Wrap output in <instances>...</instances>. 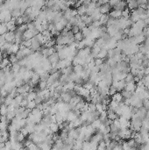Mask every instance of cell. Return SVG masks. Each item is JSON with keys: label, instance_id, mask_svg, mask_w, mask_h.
<instances>
[{"label": "cell", "instance_id": "obj_4", "mask_svg": "<svg viewBox=\"0 0 149 150\" xmlns=\"http://www.w3.org/2000/svg\"><path fill=\"white\" fill-rule=\"evenodd\" d=\"M34 33H33V30L30 29H27L24 33H23V41H27V39H31L34 37Z\"/></svg>", "mask_w": 149, "mask_h": 150}, {"label": "cell", "instance_id": "obj_15", "mask_svg": "<svg viewBox=\"0 0 149 150\" xmlns=\"http://www.w3.org/2000/svg\"><path fill=\"white\" fill-rule=\"evenodd\" d=\"M65 26H65L61 21H59V22L54 23V28H55V30L58 31V32H61L62 30H63V28L65 27Z\"/></svg>", "mask_w": 149, "mask_h": 150}, {"label": "cell", "instance_id": "obj_25", "mask_svg": "<svg viewBox=\"0 0 149 150\" xmlns=\"http://www.w3.org/2000/svg\"><path fill=\"white\" fill-rule=\"evenodd\" d=\"M117 91V88H116L115 86L112 85V84H111V85L109 86V91H108V95H109V96L111 97L112 95L116 93Z\"/></svg>", "mask_w": 149, "mask_h": 150}, {"label": "cell", "instance_id": "obj_35", "mask_svg": "<svg viewBox=\"0 0 149 150\" xmlns=\"http://www.w3.org/2000/svg\"><path fill=\"white\" fill-rule=\"evenodd\" d=\"M143 106L146 108V110H149V99L146 98L143 100Z\"/></svg>", "mask_w": 149, "mask_h": 150}, {"label": "cell", "instance_id": "obj_30", "mask_svg": "<svg viewBox=\"0 0 149 150\" xmlns=\"http://www.w3.org/2000/svg\"><path fill=\"white\" fill-rule=\"evenodd\" d=\"M94 62H95V65L96 66H98V67H100V66L104 62V59H101V58L96 57V58H95V59H94Z\"/></svg>", "mask_w": 149, "mask_h": 150}, {"label": "cell", "instance_id": "obj_38", "mask_svg": "<svg viewBox=\"0 0 149 150\" xmlns=\"http://www.w3.org/2000/svg\"><path fill=\"white\" fill-rule=\"evenodd\" d=\"M144 72H145V76L146 75H149V66L145 68V69H144Z\"/></svg>", "mask_w": 149, "mask_h": 150}, {"label": "cell", "instance_id": "obj_33", "mask_svg": "<svg viewBox=\"0 0 149 150\" xmlns=\"http://www.w3.org/2000/svg\"><path fill=\"white\" fill-rule=\"evenodd\" d=\"M71 31L73 32V33L75 34V33H78V32H80V31H81V29L79 28V26H78L77 25H74V26H72Z\"/></svg>", "mask_w": 149, "mask_h": 150}, {"label": "cell", "instance_id": "obj_27", "mask_svg": "<svg viewBox=\"0 0 149 150\" xmlns=\"http://www.w3.org/2000/svg\"><path fill=\"white\" fill-rule=\"evenodd\" d=\"M25 148H28L30 150H36V149L39 148V147H38V144H36L35 142L33 141L32 143H30L27 147H25Z\"/></svg>", "mask_w": 149, "mask_h": 150}, {"label": "cell", "instance_id": "obj_8", "mask_svg": "<svg viewBox=\"0 0 149 150\" xmlns=\"http://www.w3.org/2000/svg\"><path fill=\"white\" fill-rule=\"evenodd\" d=\"M138 6H140V4H138V0H131L129 3H127V7L129 8L131 11L137 9Z\"/></svg>", "mask_w": 149, "mask_h": 150}, {"label": "cell", "instance_id": "obj_6", "mask_svg": "<svg viewBox=\"0 0 149 150\" xmlns=\"http://www.w3.org/2000/svg\"><path fill=\"white\" fill-rule=\"evenodd\" d=\"M136 87H137V85H136V83L134 81H132V82H129V83H125V89H126V91H131V92H134Z\"/></svg>", "mask_w": 149, "mask_h": 150}, {"label": "cell", "instance_id": "obj_39", "mask_svg": "<svg viewBox=\"0 0 149 150\" xmlns=\"http://www.w3.org/2000/svg\"><path fill=\"white\" fill-rule=\"evenodd\" d=\"M148 27H149V25H148Z\"/></svg>", "mask_w": 149, "mask_h": 150}, {"label": "cell", "instance_id": "obj_20", "mask_svg": "<svg viewBox=\"0 0 149 150\" xmlns=\"http://www.w3.org/2000/svg\"><path fill=\"white\" fill-rule=\"evenodd\" d=\"M121 93H122L123 97H124V99H125V98H131V97L132 96V94L134 93V92H131V91H126V89H123L121 91Z\"/></svg>", "mask_w": 149, "mask_h": 150}, {"label": "cell", "instance_id": "obj_11", "mask_svg": "<svg viewBox=\"0 0 149 150\" xmlns=\"http://www.w3.org/2000/svg\"><path fill=\"white\" fill-rule=\"evenodd\" d=\"M9 125H10V121H8V120L0 121V131L8 130Z\"/></svg>", "mask_w": 149, "mask_h": 150}, {"label": "cell", "instance_id": "obj_26", "mask_svg": "<svg viewBox=\"0 0 149 150\" xmlns=\"http://www.w3.org/2000/svg\"><path fill=\"white\" fill-rule=\"evenodd\" d=\"M16 117V112H7V114H6V118H7V119H8L10 122L13 119V118Z\"/></svg>", "mask_w": 149, "mask_h": 150}, {"label": "cell", "instance_id": "obj_13", "mask_svg": "<svg viewBox=\"0 0 149 150\" xmlns=\"http://www.w3.org/2000/svg\"><path fill=\"white\" fill-rule=\"evenodd\" d=\"M107 53H108V50L102 47L100 52L98 53V54H97V56H96V57L101 58V59H105V58H107Z\"/></svg>", "mask_w": 149, "mask_h": 150}, {"label": "cell", "instance_id": "obj_2", "mask_svg": "<svg viewBox=\"0 0 149 150\" xmlns=\"http://www.w3.org/2000/svg\"><path fill=\"white\" fill-rule=\"evenodd\" d=\"M111 5L109 4V3H105V4H103L99 6V10H100V12L102 14H109V12H111Z\"/></svg>", "mask_w": 149, "mask_h": 150}, {"label": "cell", "instance_id": "obj_22", "mask_svg": "<svg viewBox=\"0 0 149 150\" xmlns=\"http://www.w3.org/2000/svg\"><path fill=\"white\" fill-rule=\"evenodd\" d=\"M9 60L10 62H11L12 64H13V63H17L19 62V59H18L16 54H12L9 55Z\"/></svg>", "mask_w": 149, "mask_h": 150}, {"label": "cell", "instance_id": "obj_9", "mask_svg": "<svg viewBox=\"0 0 149 150\" xmlns=\"http://www.w3.org/2000/svg\"><path fill=\"white\" fill-rule=\"evenodd\" d=\"M49 128H50V130L52 131V133H58L59 130H60V126L59 125L57 124V122H51L49 124Z\"/></svg>", "mask_w": 149, "mask_h": 150}, {"label": "cell", "instance_id": "obj_10", "mask_svg": "<svg viewBox=\"0 0 149 150\" xmlns=\"http://www.w3.org/2000/svg\"><path fill=\"white\" fill-rule=\"evenodd\" d=\"M20 68H21V66L19 65V62L13 63V64H12V66H11L12 72L13 73L15 76H16L17 74L19 73V69H20Z\"/></svg>", "mask_w": 149, "mask_h": 150}, {"label": "cell", "instance_id": "obj_23", "mask_svg": "<svg viewBox=\"0 0 149 150\" xmlns=\"http://www.w3.org/2000/svg\"><path fill=\"white\" fill-rule=\"evenodd\" d=\"M107 148V146H106V143L104 139H102L98 142V145H97V149L99 150H104V149H106Z\"/></svg>", "mask_w": 149, "mask_h": 150}, {"label": "cell", "instance_id": "obj_14", "mask_svg": "<svg viewBox=\"0 0 149 150\" xmlns=\"http://www.w3.org/2000/svg\"><path fill=\"white\" fill-rule=\"evenodd\" d=\"M130 16H131V11L128 7H126L125 9L122 11V18L128 19V18H130Z\"/></svg>", "mask_w": 149, "mask_h": 150}, {"label": "cell", "instance_id": "obj_29", "mask_svg": "<svg viewBox=\"0 0 149 150\" xmlns=\"http://www.w3.org/2000/svg\"><path fill=\"white\" fill-rule=\"evenodd\" d=\"M133 78H134V76L132 75V73H128L126 76H125V83H129V82H132L133 81Z\"/></svg>", "mask_w": 149, "mask_h": 150}, {"label": "cell", "instance_id": "obj_36", "mask_svg": "<svg viewBox=\"0 0 149 150\" xmlns=\"http://www.w3.org/2000/svg\"><path fill=\"white\" fill-rule=\"evenodd\" d=\"M122 147H123V149H125V150L131 149V147L128 145L127 141H125V139H124V141H123V143H122Z\"/></svg>", "mask_w": 149, "mask_h": 150}, {"label": "cell", "instance_id": "obj_24", "mask_svg": "<svg viewBox=\"0 0 149 150\" xmlns=\"http://www.w3.org/2000/svg\"><path fill=\"white\" fill-rule=\"evenodd\" d=\"M13 102V97H12L10 95H8L7 97H4V104H6V105H10L12 104V103Z\"/></svg>", "mask_w": 149, "mask_h": 150}, {"label": "cell", "instance_id": "obj_3", "mask_svg": "<svg viewBox=\"0 0 149 150\" xmlns=\"http://www.w3.org/2000/svg\"><path fill=\"white\" fill-rule=\"evenodd\" d=\"M109 16L113 18H116V19H119V18L122 17V11L113 9L109 12Z\"/></svg>", "mask_w": 149, "mask_h": 150}, {"label": "cell", "instance_id": "obj_37", "mask_svg": "<svg viewBox=\"0 0 149 150\" xmlns=\"http://www.w3.org/2000/svg\"><path fill=\"white\" fill-rule=\"evenodd\" d=\"M27 103H28V100L27 98H24L21 101V103H20V104H19V106H23V107H27Z\"/></svg>", "mask_w": 149, "mask_h": 150}, {"label": "cell", "instance_id": "obj_32", "mask_svg": "<svg viewBox=\"0 0 149 150\" xmlns=\"http://www.w3.org/2000/svg\"><path fill=\"white\" fill-rule=\"evenodd\" d=\"M19 132L20 133H22L23 134H24V135L25 136V137H27L28 135H29V131H28V129H27V126H24V127H22L21 129H20L19 130Z\"/></svg>", "mask_w": 149, "mask_h": 150}, {"label": "cell", "instance_id": "obj_18", "mask_svg": "<svg viewBox=\"0 0 149 150\" xmlns=\"http://www.w3.org/2000/svg\"><path fill=\"white\" fill-rule=\"evenodd\" d=\"M109 18H110L109 14H102L100 18H99V21H100V23L102 24V25H106Z\"/></svg>", "mask_w": 149, "mask_h": 150}, {"label": "cell", "instance_id": "obj_1", "mask_svg": "<svg viewBox=\"0 0 149 150\" xmlns=\"http://www.w3.org/2000/svg\"><path fill=\"white\" fill-rule=\"evenodd\" d=\"M4 37L6 41L13 43L15 41V32L14 31H7L6 33L4 34Z\"/></svg>", "mask_w": 149, "mask_h": 150}, {"label": "cell", "instance_id": "obj_7", "mask_svg": "<svg viewBox=\"0 0 149 150\" xmlns=\"http://www.w3.org/2000/svg\"><path fill=\"white\" fill-rule=\"evenodd\" d=\"M111 100H114V101H117V103H120L124 101V97H123L121 92L117 91L116 93L111 96Z\"/></svg>", "mask_w": 149, "mask_h": 150}, {"label": "cell", "instance_id": "obj_31", "mask_svg": "<svg viewBox=\"0 0 149 150\" xmlns=\"http://www.w3.org/2000/svg\"><path fill=\"white\" fill-rule=\"evenodd\" d=\"M121 1V0H109V4L111 5V7L113 9V8L116 6V5L119 4V3Z\"/></svg>", "mask_w": 149, "mask_h": 150}, {"label": "cell", "instance_id": "obj_28", "mask_svg": "<svg viewBox=\"0 0 149 150\" xmlns=\"http://www.w3.org/2000/svg\"><path fill=\"white\" fill-rule=\"evenodd\" d=\"M7 31H8V29H7L6 24L0 25V35H4Z\"/></svg>", "mask_w": 149, "mask_h": 150}, {"label": "cell", "instance_id": "obj_5", "mask_svg": "<svg viewBox=\"0 0 149 150\" xmlns=\"http://www.w3.org/2000/svg\"><path fill=\"white\" fill-rule=\"evenodd\" d=\"M72 94L70 91H67V92H62L61 93V97L62 99V101L65 103H69V101L72 98Z\"/></svg>", "mask_w": 149, "mask_h": 150}, {"label": "cell", "instance_id": "obj_19", "mask_svg": "<svg viewBox=\"0 0 149 150\" xmlns=\"http://www.w3.org/2000/svg\"><path fill=\"white\" fill-rule=\"evenodd\" d=\"M37 107V103H36L35 100H31V101H28L27 103V108L32 111L33 109Z\"/></svg>", "mask_w": 149, "mask_h": 150}, {"label": "cell", "instance_id": "obj_21", "mask_svg": "<svg viewBox=\"0 0 149 150\" xmlns=\"http://www.w3.org/2000/svg\"><path fill=\"white\" fill-rule=\"evenodd\" d=\"M74 38H75V41H82L83 39H84V37H83V33H82V32H78V33H75L74 34Z\"/></svg>", "mask_w": 149, "mask_h": 150}, {"label": "cell", "instance_id": "obj_12", "mask_svg": "<svg viewBox=\"0 0 149 150\" xmlns=\"http://www.w3.org/2000/svg\"><path fill=\"white\" fill-rule=\"evenodd\" d=\"M37 87L39 88V89H40V91H41V89H44L48 88V82H47L46 80H40V83H38Z\"/></svg>", "mask_w": 149, "mask_h": 150}, {"label": "cell", "instance_id": "obj_17", "mask_svg": "<svg viewBox=\"0 0 149 150\" xmlns=\"http://www.w3.org/2000/svg\"><path fill=\"white\" fill-rule=\"evenodd\" d=\"M7 112H8V105L3 103L0 106V115H6Z\"/></svg>", "mask_w": 149, "mask_h": 150}, {"label": "cell", "instance_id": "obj_16", "mask_svg": "<svg viewBox=\"0 0 149 150\" xmlns=\"http://www.w3.org/2000/svg\"><path fill=\"white\" fill-rule=\"evenodd\" d=\"M36 97H37V92L33 91L28 92V94H27V96L25 98H27L28 101H31V100H35Z\"/></svg>", "mask_w": 149, "mask_h": 150}, {"label": "cell", "instance_id": "obj_34", "mask_svg": "<svg viewBox=\"0 0 149 150\" xmlns=\"http://www.w3.org/2000/svg\"><path fill=\"white\" fill-rule=\"evenodd\" d=\"M89 112H94L96 111V104H93V103H89Z\"/></svg>", "mask_w": 149, "mask_h": 150}]
</instances>
